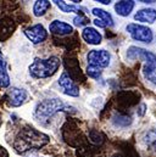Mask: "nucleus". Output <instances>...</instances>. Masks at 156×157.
<instances>
[{"label": "nucleus", "mask_w": 156, "mask_h": 157, "mask_svg": "<svg viewBox=\"0 0 156 157\" xmlns=\"http://www.w3.org/2000/svg\"><path fill=\"white\" fill-rule=\"evenodd\" d=\"M134 20L138 22L144 23H154L156 21V10L155 9H142L134 15Z\"/></svg>", "instance_id": "12"}, {"label": "nucleus", "mask_w": 156, "mask_h": 157, "mask_svg": "<svg viewBox=\"0 0 156 157\" xmlns=\"http://www.w3.org/2000/svg\"><path fill=\"white\" fill-rule=\"evenodd\" d=\"M53 2L60 9V11H62V12H65V13L76 12L78 15H83V13H82V9H80V7H77L75 4H67V2H65V1H62V0H55V1H53Z\"/></svg>", "instance_id": "15"}, {"label": "nucleus", "mask_w": 156, "mask_h": 157, "mask_svg": "<svg viewBox=\"0 0 156 157\" xmlns=\"http://www.w3.org/2000/svg\"><path fill=\"white\" fill-rule=\"evenodd\" d=\"M82 38L90 45H99L103 40V36L94 27H84L82 31Z\"/></svg>", "instance_id": "11"}, {"label": "nucleus", "mask_w": 156, "mask_h": 157, "mask_svg": "<svg viewBox=\"0 0 156 157\" xmlns=\"http://www.w3.org/2000/svg\"><path fill=\"white\" fill-rule=\"evenodd\" d=\"M49 32L55 36H67L73 32V27L67 22H64L60 20H54L49 25Z\"/></svg>", "instance_id": "10"}, {"label": "nucleus", "mask_w": 156, "mask_h": 157, "mask_svg": "<svg viewBox=\"0 0 156 157\" xmlns=\"http://www.w3.org/2000/svg\"><path fill=\"white\" fill-rule=\"evenodd\" d=\"M75 111V109L72 106L66 105L61 99H45L39 101L34 107L33 111V117L39 123H45L46 121H49V118H51L54 115H56L60 111Z\"/></svg>", "instance_id": "2"}, {"label": "nucleus", "mask_w": 156, "mask_h": 157, "mask_svg": "<svg viewBox=\"0 0 156 157\" xmlns=\"http://www.w3.org/2000/svg\"><path fill=\"white\" fill-rule=\"evenodd\" d=\"M87 61L88 66H93L96 68H106L110 65L111 55L109 51L101 49V50H90L87 54Z\"/></svg>", "instance_id": "5"}, {"label": "nucleus", "mask_w": 156, "mask_h": 157, "mask_svg": "<svg viewBox=\"0 0 156 157\" xmlns=\"http://www.w3.org/2000/svg\"><path fill=\"white\" fill-rule=\"evenodd\" d=\"M127 57L129 60H143V75L144 78L156 85V55L139 46H131L127 50Z\"/></svg>", "instance_id": "3"}, {"label": "nucleus", "mask_w": 156, "mask_h": 157, "mask_svg": "<svg viewBox=\"0 0 156 157\" xmlns=\"http://www.w3.org/2000/svg\"><path fill=\"white\" fill-rule=\"evenodd\" d=\"M50 6H51V2L48 1V0H37V1H34V4H33V15L36 17L44 16L45 12L50 9Z\"/></svg>", "instance_id": "16"}, {"label": "nucleus", "mask_w": 156, "mask_h": 157, "mask_svg": "<svg viewBox=\"0 0 156 157\" xmlns=\"http://www.w3.org/2000/svg\"><path fill=\"white\" fill-rule=\"evenodd\" d=\"M135 2L134 1H118L115 5V11L117 12V15L122 16V17H127L129 16V13L132 12V10L134 9Z\"/></svg>", "instance_id": "13"}, {"label": "nucleus", "mask_w": 156, "mask_h": 157, "mask_svg": "<svg viewBox=\"0 0 156 157\" xmlns=\"http://www.w3.org/2000/svg\"><path fill=\"white\" fill-rule=\"evenodd\" d=\"M23 33L27 37V39L29 40L32 44H34V45L43 43L48 38V32H46L45 27L43 25H40V23H37L34 26H31V27L26 28Z\"/></svg>", "instance_id": "8"}, {"label": "nucleus", "mask_w": 156, "mask_h": 157, "mask_svg": "<svg viewBox=\"0 0 156 157\" xmlns=\"http://www.w3.org/2000/svg\"><path fill=\"white\" fill-rule=\"evenodd\" d=\"M142 2H145V4H154L155 1H142Z\"/></svg>", "instance_id": "25"}, {"label": "nucleus", "mask_w": 156, "mask_h": 157, "mask_svg": "<svg viewBox=\"0 0 156 157\" xmlns=\"http://www.w3.org/2000/svg\"><path fill=\"white\" fill-rule=\"evenodd\" d=\"M144 143L146 146H149L151 149H156V129L149 130L144 135Z\"/></svg>", "instance_id": "18"}, {"label": "nucleus", "mask_w": 156, "mask_h": 157, "mask_svg": "<svg viewBox=\"0 0 156 157\" xmlns=\"http://www.w3.org/2000/svg\"><path fill=\"white\" fill-rule=\"evenodd\" d=\"M61 66L57 56H49L48 59H36L28 67L29 76L34 79H44L54 76Z\"/></svg>", "instance_id": "4"}, {"label": "nucleus", "mask_w": 156, "mask_h": 157, "mask_svg": "<svg viewBox=\"0 0 156 157\" xmlns=\"http://www.w3.org/2000/svg\"><path fill=\"white\" fill-rule=\"evenodd\" d=\"M73 23L75 26L77 27H83V26H87L89 23V20L84 16V15H77L75 18H73Z\"/></svg>", "instance_id": "21"}, {"label": "nucleus", "mask_w": 156, "mask_h": 157, "mask_svg": "<svg viewBox=\"0 0 156 157\" xmlns=\"http://www.w3.org/2000/svg\"><path fill=\"white\" fill-rule=\"evenodd\" d=\"M93 22H94V25H95L96 27H99V28H105V27H106V23H105V22H103V21H101V20H99V18L94 20Z\"/></svg>", "instance_id": "22"}, {"label": "nucleus", "mask_w": 156, "mask_h": 157, "mask_svg": "<svg viewBox=\"0 0 156 157\" xmlns=\"http://www.w3.org/2000/svg\"><path fill=\"white\" fill-rule=\"evenodd\" d=\"M49 143V135L34 128H23L18 132L14 140V149L18 154H26L33 150H39Z\"/></svg>", "instance_id": "1"}, {"label": "nucleus", "mask_w": 156, "mask_h": 157, "mask_svg": "<svg viewBox=\"0 0 156 157\" xmlns=\"http://www.w3.org/2000/svg\"><path fill=\"white\" fill-rule=\"evenodd\" d=\"M57 83H59V85L62 88L64 94H66V95H68V96H72V98L79 96V88L75 84V82L71 79V77H70L66 72H64V73L60 76Z\"/></svg>", "instance_id": "9"}, {"label": "nucleus", "mask_w": 156, "mask_h": 157, "mask_svg": "<svg viewBox=\"0 0 156 157\" xmlns=\"http://www.w3.org/2000/svg\"><path fill=\"white\" fill-rule=\"evenodd\" d=\"M10 85V76L6 68V61L4 59L2 51L0 49V86L1 88H7Z\"/></svg>", "instance_id": "14"}, {"label": "nucleus", "mask_w": 156, "mask_h": 157, "mask_svg": "<svg viewBox=\"0 0 156 157\" xmlns=\"http://www.w3.org/2000/svg\"><path fill=\"white\" fill-rule=\"evenodd\" d=\"M126 31L129 33V36L134 40L138 41H143V43H151L153 41V31L150 28H148L146 26H142V25H137V23H131L126 27Z\"/></svg>", "instance_id": "6"}, {"label": "nucleus", "mask_w": 156, "mask_h": 157, "mask_svg": "<svg viewBox=\"0 0 156 157\" xmlns=\"http://www.w3.org/2000/svg\"><path fill=\"white\" fill-rule=\"evenodd\" d=\"M145 109H146V106L144 105V104H142L139 107H138V111H137V113H138V116H144L145 115Z\"/></svg>", "instance_id": "23"}, {"label": "nucleus", "mask_w": 156, "mask_h": 157, "mask_svg": "<svg viewBox=\"0 0 156 157\" xmlns=\"http://www.w3.org/2000/svg\"><path fill=\"white\" fill-rule=\"evenodd\" d=\"M112 122H114L115 125L123 128V127H128V125L132 123V118L127 117V116H121V115H118V116H115V117L112 118Z\"/></svg>", "instance_id": "19"}, {"label": "nucleus", "mask_w": 156, "mask_h": 157, "mask_svg": "<svg viewBox=\"0 0 156 157\" xmlns=\"http://www.w3.org/2000/svg\"><path fill=\"white\" fill-rule=\"evenodd\" d=\"M87 75L90 78L98 79L101 76V70L100 68H96V67H93V66H88L87 67Z\"/></svg>", "instance_id": "20"}, {"label": "nucleus", "mask_w": 156, "mask_h": 157, "mask_svg": "<svg viewBox=\"0 0 156 157\" xmlns=\"http://www.w3.org/2000/svg\"><path fill=\"white\" fill-rule=\"evenodd\" d=\"M98 2H101V4H104V5H110V0H100V1H98Z\"/></svg>", "instance_id": "24"}, {"label": "nucleus", "mask_w": 156, "mask_h": 157, "mask_svg": "<svg viewBox=\"0 0 156 157\" xmlns=\"http://www.w3.org/2000/svg\"><path fill=\"white\" fill-rule=\"evenodd\" d=\"M28 98V93L23 88H17V86H11L9 88L6 93V99L7 104L11 107H20L22 106Z\"/></svg>", "instance_id": "7"}, {"label": "nucleus", "mask_w": 156, "mask_h": 157, "mask_svg": "<svg viewBox=\"0 0 156 157\" xmlns=\"http://www.w3.org/2000/svg\"><path fill=\"white\" fill-rule=\"evenodd\" d=\"M92 13L93 15H95L99 20H101L103 22H105L106 23V26H114V18H112V16L107 12V11H105V10H103V9H99V7H94L93 10H92Z\"/></svg>", "instance_id": "17"}]
</instances>
